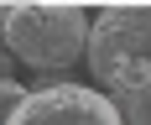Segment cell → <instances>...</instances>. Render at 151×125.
<instances>
[{
    "instance_id": "obj_1",
    "label": "cell",
    "mask_w": 151,
    "mask_h": 125,
    "mask_svg": "<svg viewBox=\"0 0 151 125\" xmlns=\"http://www.w3.org/2000/svg\"><path fill=\"white\" fill-rule=\"evenodd\" d=\"M89 11L83 5H11L5 16V52L37 73H68L89 57Z\"/></svg>"
},
{
    "instance_id": "obj_2",
    "label": "cell",
    "mask_w": 151,
    "mask_h": 125,
    "mask_svg": "<svg viewBox=\"0 0 151 125\" xmlns=\"http://www.w3.org/2000/svg\"><path fill=\"white\" fill-rule=\"evenodd\" d=\"M125 63H151V5H104L89 31V73L115 83Z\"/></svg>"
},
{
    "instance_id": "obj_4",
    "label": "cell",
    "mask_w": 151,
    "mask_h": 125,
    "mask_svg": "<svg viewBox=\"0 0 151 125\" xmlns=\"http://www.w3.org/2000/svg\"><path fill=\"white\" fill-rule=\"evenodd\" d=\"M109 99H115L125 125H151V83H141L136 94H109Z\"/></svg>"
},
{
    "instance_id": "obj_6",
    "label": "cell",
    "mask_w": 151,
    "mask_h": 125,
    "mask_svg": "<svg viewBox=\"0 0 151 125\" xmlns=\"http://www.w3.org/2000/svg\"><path fill=\"white\" fill-rule=\"evenodd\" d=\"M5 16H11V5H0V47H5Z\"/></svg>"
},
{
    "instance_id": "obj_5",
    "label": "cell",
    "mask_w": 151,
    "mask_h": 125,
    "mask_svg": "<svg viewBox=\"0 0 151 125\" xmlns=\"http://www.w3.org/2000/svg\"><path fill=\"white\" fill-rule=\"evenodd\" d=\"M26 94H31L26 83H16V78H0V125H11V115L26 104Z\"/></svg>"
},
{
    "instance_id": "obj_3",
    "label": "cell",
    "mask_w": 151,
    "mask_h": 125,
    "mask_svg": "<svg viewBox=\"0 0 151 125\" xmlns=\"http://www.w3.org/2000/svg\"><path fill=\"white\" fill-rule=\"evenodd\" d=\"M11 125H125V120L109 94L63 78L58 89H31L26 104L11 115Z\"/></svg>"
}]
</instances>
